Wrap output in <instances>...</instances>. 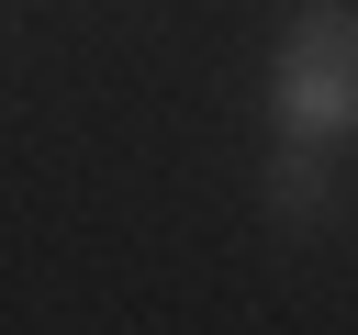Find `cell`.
Wrapping results in <instances>:
<instances>
[{
    "label": "cell",
    "mask_w": 358,
    "mask_h": 335,
    "mask_svg": "<svg viewBox=\"0 0 358 335\" xmlns=\"http://www.w3.org/2000/svg\"><path fill=\"white\" fill-rule=\"evenodd\" d=\"M257 212L280 223V234H324L336 223V145H268V168H257Z\"/></svg>",
    "instance_id": "cell-2"
},
{
    "label": "cell",
    "mask_w": 358,
    "mask_h": 335,
    "mask_svg": "<svg viewBox=\"0 0 358 335\" xmlns=\"http://www.w3.org/2000/svg\"><path fill=\"white\" fill-rule=\"evenodd\" d=\"M257 112H268V134H291V145H336L347 156V134H358V11H302L280 45H268V78H257Z\"/></svg>",
    "instance_id": "cell-1"
}]
</instances>
